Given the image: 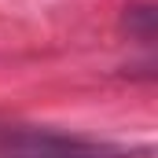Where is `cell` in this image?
<instances>
[{
    "mask_svg": "<svg viewBox=\"0 0 158 158\" xmlns=\"http://www.w3.org/2000/svg\"><path fill=\"white\" fill-rule=\"evenodd\" d=\"M0 158H121L110 147H96L85 140H66L52 132H4L0 136Z\"/></svg>",
    "mask_w": 158,
    "mask_h": 158,
    "instance_id": "obj_1",
    "label": "cell"
}]
</instances>
